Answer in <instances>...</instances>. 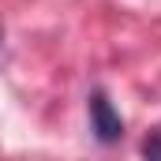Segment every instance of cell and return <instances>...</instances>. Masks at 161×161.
<instances>
[{"label":"cell","mask_w":161,"mask_h":161,"mask_svg":"<svg viewBox=\"0 0 161 161\" xmlns=\"http://www.w3.org/2000/svg\"><path fill=\"white\" fill-rule=\"evenodd\" d=\"M90 131L97 135V142H116L124 135V120L120 113L113 109V101L97 90V94H90Z\"/></svg>","instance_id":"6da1fadb"},{"label":"cell","mask_w":161,"mask_h":161,"mask_svg":"<svg viewBox=\"0 0 161 161\" xmlns=\"http://www.w3.org/2000/svg\"><path fill=\"white\" fill-rule=\"evenodd\" d=\"M142 158H146V161H161V135H158V131L142 142Z\"/></svg>","instance_id":"7a4b0ae2"},{"label":"cell","mask_w":161,"mask_h":161,"mask_svg":"<svg viewBox=\"0 0 161 161\" xmlns=\"http://www.w3.org/2000/svg\"><path fill=\"white\" fill-rule=\"evenodd\" d=\"M0 34H4V30H0Z\"/></svg>","instance_id":"3957f363"}]
</instances>
